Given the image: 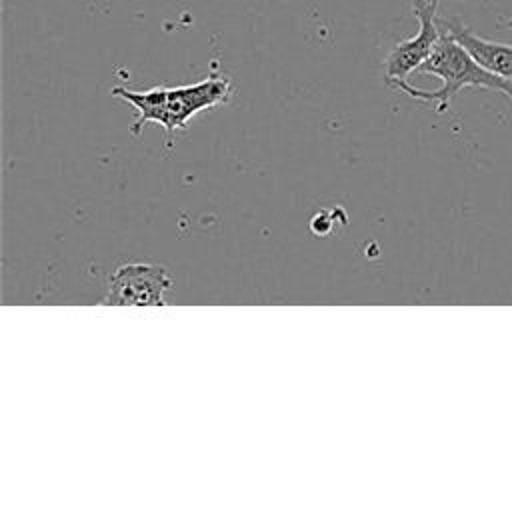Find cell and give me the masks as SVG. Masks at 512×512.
<instances>
[{"mask_svg":"<svg viewBox=\"0 0 512 512\" xmlns=\"http://www.w3.org/2000/svg\"><path fill=\"white\" fill-rule=\"evenodd\" d=\"M436 22H438V28L450 34L458 44H462L482 68L512 80V46L476 36L470 28L464 26V22L458 16H450V18L436 16Z\"/></svg>","mask_w":512,"mask_h":512,"instance_id":"5","label":"cell"},{"mask_svg":"<svg viewBox=\"0 0 512 512\" xmlns=\"http://www.w3.org/2000/svg\"><path fill=\"white\" fill-rule=\"evenodd\" d=\"M112 94L136 108L138 118L132 132L138 134L146 122H156L168 134L172 146V132L186 128L188 120L202 110L222 106L232 96V82L226 76H208L186 86H154L150 90H128L114 86Z\"/></svg>","mask_w":512,"mask_h":512,"instance_id":"1","label":"cell"},{"mask_svg":"<svg viewBox=\"0 0 512 512\" xmlns=\"http://www.w3.org/2000/svg\"><path fill=\"white\" fill-rule=\"evenodd\" d=\"M498 28H512V18H498Z\"/></svg>","mask_w":512,"mask_h":512,"instance_id":"7","label":"cell"},{"mask_svg":"<svg viewBox=\"0 0 512 512\" xmlns=\"http://www.w3.org/2000/svg\"><path fill=\"white\" fill-rule=\"evenodd\" d=\"M408 2L412 4V12H416V10H422V8H428V6L438 4L440 0H408Z\"/></svg>","mask_w":512,"mask_h":512,"instance_id":"6","label":"cell"},{"mask_svg":"<svg viewBox=\"0 0 512 512\" xmlns=\"http://www.w3.org/2000/svg\"><path fill=\"white\" fill-rule=\"evenodd\" d=\"M416 72L438 76L442 80V86L438 90H420L410 86L406 80L394 82L392 86L416 100L434 102L438 114L446 112V108L450 106V100L462 88H486V90L502 92L512 98V80L482 68L462 44H458L450 34L442 30L432 54L420 64Z\"/></svg>","mask_w":512,"mask_h":512,"instance_id":"2","label":"cell"},{"mask_svg":"<svg viewBox=\"0 0 512 512\" xmlns=\"http://www.w3.org/2000/svg\"><path fill=\"white\" fill-rule=\"evenodd\" d=\"M172 290V278L158 264H124L108 282V292L102 304L116 306H166V296Z\"/></svg>","mask_w":512,"mask_h":512,"instance_id":"3","label":"cell"},{"mask_svg":"<svg viewBox=\"0 0 512 512\" xmlns=\"http://www.w3.org/2000/svg\"><path fill=\"white\" fill-rule=\"evenodd\" d=\"M436 6H428L416 10L414 16L418 18V32L412 38L396 42L384 58V78L386 84L392 86L394 82L406 80L408 74L416 72L420 64L432 54L438 38L440 28L436 22Z\"/></svg>","mask_w":512,"mask_h":512,"instance_id":"4","label":"cell"}]
</instances>
